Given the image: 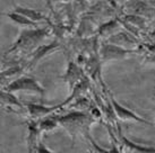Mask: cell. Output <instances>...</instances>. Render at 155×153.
I'll list each match as a JSON object with an SVG mask.
<instances>
[{"label": "cell", "instance_id": "14", "mask_svg": "<svg viewBox=\"0 0 155 153\" xmlns=\"http://www.w3.org/2000/svg\"><path fill=\"white\" fill-rule=\"evenodd\" d=\"M13 11H15V13H17V14H21V15L25 16L26 18H28L30 20L34 21L36 24H39L40 21H42V20H48V18L45 17L41 11H38V10L32 9V8H26V7L16 6V7H14Z\"/></svg>", "mask_w": 155, "mask_h": 153}, {"label": "cell", "instance_id": "10", "mask_svg": "<svg viewBox=\"0 0 155 153\" xmlns=\"http://www.w3.org/2000/svg\"><path fill=\"white\" fill-rule=\"evenodd\" d=\"M23 72H24V69L19 65H16V67L14 65V67H10V68L0 71V86L7 87L14 80H16L17 78L23 76Z\"/></svg>", "mask_w": 155, "mask_h": 153}, {"label": "cell", "instance_id": "4", "mask_svg": "<svg viewBox=\"0 0 155 153\" xmlns=\"http://www.w3.org/2000/svg\"><path fill=\"white\" fill-rule=\"evenodd\" d=\"M109 101H110V106H111L114 116L119 120H121V122H135V123H142L145 124V125L153 126V124L151 122H148L147 119L143 118L142 116L136 114L135 111L126 108L125 106L121 105L120 102L117 101V99L113 97V95L111 92H109Z\"/></svg>", "mask_w": 155, "mask_h": 153}, {"label": "cell", "instance_id": "16", "mask_svg": "<svg viewBox=\"0 0 155 153\" xmlns=\"http://www.w3.org/2000/svg\"><path fill=\"white\" fill-rule=\"evenodd\" d=\"M120 26L117 24L116 21H110V23H107L105 25L101 26L100 28V34L102 36H108V35L114 34V30H119Z\"/></svg>", "mask_w": 155, "mask_h": 153}, {"label": "cell", "instance_id": "6", "mask_svg": "<svg viewBox=\"0 0 155 153\" xmlns=\"http://www.w3.org/2000/svg\"><path fill=\"white\" fill-rule=\"evenodd\" d=\"M24 108L26 109V113L30 116V119L39 120L49 115L56 114L57 111L60 109L59 104L53 106H47L44 104H34V102H24Z\"/></svg>", "mask_w": 155, "mask_h": 153}, {"label": "cell", "instance_id": "17", "mask_svg": "<svg viewBox=\"0 0 155 153\" xmlns=\"http://www.w3.org/2000/svg\"><path fill=\"white\" fill-rule=\"evenodd\" d=\"M35 153H53V152H52L51 150L49 149L47 145L41 141L39 146H38V149H36V151H35Z\"/></svg>", "mask_w": 155, "mask_h": 153}, {"label": "cell", "instance_id": "3", "mask_svg": "<svg viewBox=\"0 0 155 153\" xmlns=\"http://www.w3.org/2000/svg\"><path fill=\"white\" fill-rule=\"evenodd\" d=\"M4 90L10 94H16L19 91H26V92H33L35 95H40L43 97L45 89L40 85V82L34 76H21L16 80H14L12 83H9L7 87H5Z\"/></svg>", "mask_w": 155, "mask_h": 153}, {"label": "cell", "instance_id": "13", "mask_svg": "<svg viewBox=\"0 0 155 153\" xmlns=\"http://www.w3.org/2000/svg\"><path fill=\"white\" fill-rule=\"evenodd\" d=\"M59 47V44L57 42H53L52 44H49V45H42V46H39L38 48H35L34 52L32 53V58H31L30 61V65H34L38 61L42 59L43 56L48 55L49 53L51 52H54Z\"/></svg>", "mask_w": 155, "mask_h": 153}, {"label": "cell", "instance_id": "5", "mask_svg": "<svg viewBox=\"0 0 155 153\" xmlns=\"http://www.w3.org/2000/svg\"><path fill=\"white\" fill-rule=\"evenodd\" d=\"M137 50H129L116 44H104L100 50V60L102 62H108L113 60H124L134 54H138Z\"/></svg>", "mask_w": 155, "mask_h": 153}, {"label": "cell", "instance_id": "15", "mask_svg": "<svg viewBox=\"0 0 155 153\" xmlns=\"http://www.w3.org/2000/svg\"><path fill=\"white\" fill-rule=\"evenodd\" d=\"M1 107H18V108H24V105L19 101L16 96L14 94L7 92L6 90H0V108Z\"/></svg>", "mask_w": 155, "mask_h": 153}, {"label": "cell", "instance_id": "1", "mask_svg": "<svg viewBox=\"0 0 155 153\" xmlns=\"http://www.w3.org/2000/svg\"><path fill=\"white\" fill-rule=\"evenodd\" d=\"M59 126L62 127L75 142L76 137H84L88 140L91 137L90 131L95 119L90 115L88 111H71L64 115H58Z\"/></svg>", "mask_w": 155, "mask_h": 153}, {"label": "cell", "instance_id": "2", "mask_svg": "<svg viewBox=\"0 0 155 153\" xmlns=\"http://www.w3.org/2000/svg\"><path fill=\"white\" fill-rule=\"evenodd\" d=\"M48 36V30L45 28H33V30H24L21 33L17 42L14 44L9 52L14 50H24V51H31L34 48L35 45L40 43L42 39Z\"/></svg>", "mask_w": 155, "mask_h": 153}, {"label": "cell", "instance_id": "8", "mask_svg": "<svg viewBox=\"0 0 155 153\" xmlns=\"http://www.w3.org/2000/svg\"><path fill=\"white\" fill-rule=\"evenodd\" d=\"M27 153H35L38 146H39L40 142H41V135L42 133L39 130L38 126V120H33L30 119L27 120Z\"/></svg>", "mask_w": 155, "mask_h": 153}, {"label": "cell", "instance_id": "12", "mask_svg": "<svg viewBox=\"0 0 155 153\" xmlns=\"http://www.w3.org/2000/svg\"><path fill=\"white\" fill-rule=\"evenodd\" d=\"M38 126H39V130L41 131V133H48V132H52L57 130L59 126V122H58V115L52 114L49 115L47 117H44L42 119H39L38 120Z\"/></svg>", "mask_w": 155, "mask_h": 153}, {"label": "cell", "instance_id": "7", "mask_svg": "<svg viewBox=\"0 0 155 153\" xmlns=\"http://www.w3.org/2000/svg\"><path fill=\"white\" fill-rule=\"evenodd\" d=\"M117 132H118V140L117 141L120 144L121 150L125 149L126 151H129L130 153H155V148L144 146V145L134 143L133 141H130L125 135H122L121 128L119 125H117Z\"/></svg>", "mask_w": 155, "mask_h": 153}, {"label": "cell", "instance_id": "11", "mask_svg": "<svg viewBox=\"0 0 155 153\" xmlns=\"http://www.w3.org/2000/svg\"><path fill=\"white\" fill-rule=\"evenodd\" d=\"M6 17H8L10 20L15 23L16 25L23 27L24 30H33V28H39V24H36L34 21L30 20L28 18L23 16L21 14H17L15 11H10V13L4 14Z\"/></svg>", "mask_w": 155, "mask_h": 153}, {"label": "cell", "instance_id": "9", "mask_svg": "<svg viewBox=\"0 0 155 153\" xmlns=\"http://www.w3.org/2000/svg\"><path fill=\"white\" fill-rule=\"evenodd\" d=\"M64 80H66L68 82L69 87H70V89H73L75 86H77L81 81H83L86 76L83 72V70L79 68V65H78L76 62H69L68 63V67H67V71L66 73L64 74Z\"/></svg>", "mask_w": 155, "mask_h": 153}]
</instances>
